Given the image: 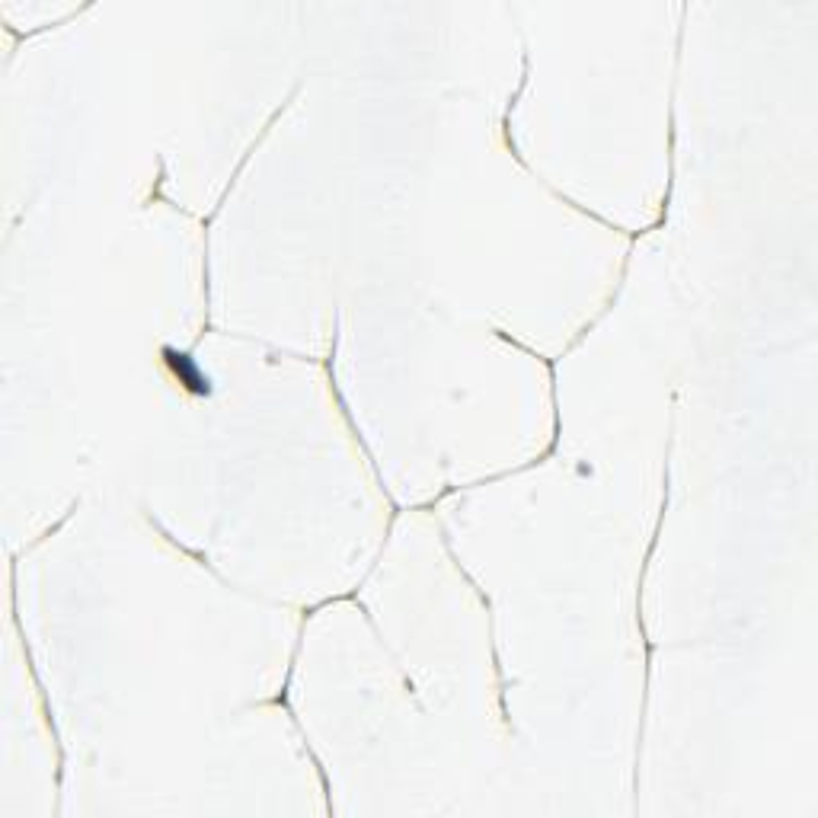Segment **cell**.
<instances>
[{
	"instance_id": "cell-1",
	"label": "cell",
	"mask_w": 818,
	"mask_h": 818,
	"mask_svg": "<svg viewBox=\"0 0 818 818\" xmlns=\"http://www.w3.org/2000/svg\"><path fill=\"white\" fill-rule=\"evenodd\" d=\"M163 355H167V365L170 371L179 378V384H183L186 390H192V394H199V397H208L211 394V378L208 374L195 365V358L186 355V352H176V349H163Z\"/></svg>"
}]
</instances>
